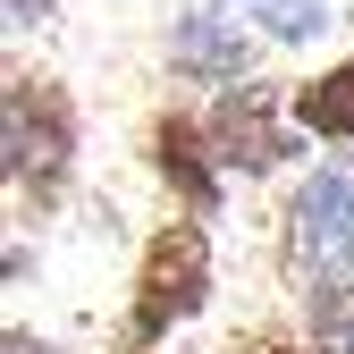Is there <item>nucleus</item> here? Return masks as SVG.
I'll use <instances>...</instances> for the list:
<instances>
[{
    "mask_svg": "<svg viewBox=\"0 0 354 354\" xmlns=\"http://www.w3.org/2000/svg\"><path fill=\"white\" fill-rule=\"evenodd\" d=\"M0 169H9V194L51 211L76 177V102L59 76L17 68L9 93H0Z\"/></svg>",
    "mask_w": 354,
    "mask_h": 354,
    "instance_id": "1",
    "label": "nucleus"
},
{
    "mask_svg": "<svg viewBox=\"0 0 354 354\" xmlns=\"http://www.w3.org/2000/svg\"><path fill=\"white\" fill-rule=\"evenodd\" d=\"M211 228L203 219H169L152 228L144 261H136V287H127V321H118V354H152L169 329H186L203 304H211Z\"/></svg>",
    "mask_w": 354,
    "mask_h": 354,
    "instance_id": "2",
    "label": "nucleus"
},
{
    "mask_svg": "<svg viewBox=\"0 0 354 354\" xmlns=\"http://www.w3.org/2000/svg\"><path fill=\"white\" fill-rule=\"evenodd\" d=\"M287 253L321 287H354V152L287 194Z\"/></svg>",
    "mask_w": 354,
    "mask_h": 354,
    "instance_id": "3",
    "label": "nucleus"
},
{
    "mask_svg": "<svg viewBox=\"0 0 354 354\" xmlns=\"http://www.w3.org/2000/svg\"><path fill=\"white\" fill-rule=\"evenodd\" d=\"M211 144H219V169H245V177H261V169H287L295 152H304V127H295V93H279V84H228V93L211 102Z\"/></svg>",
    "mask_w": 354,
    "mask_h": 354,
    "instance_id": "4",
    "label": "nucleus"
},
{
    "mask_svg": "<svg viewBox=\"0 0 354 354\" xmlns=\"http://www.w3.org/2000/svg\"><path fill=\"white\" fill-rule=\"evenodd\" d=\"M144 169L186 203V219H211L219 211V144H211V127L194 110H160L144 127Z\"/></svg>",
    "mask_w": 354,
    "mask_h": 354,
    "instance_id": "5",
    "label": "nucleus"
},
{
    "mask_svg": "<svg viewBox=\"0 0 354 354\" xmlns=\"http://www.w3.org/2000/svg\"><path fill=\"white\" fill-rule=\"evenodd\" d=\"M169 68L186 76V84H245V26L236 17H219V9H194V17H177L169 34Z\"/></svg>",
    "mask_w": 354,
    "mask_h": 354,
    "instance_id": "6",
    "label": "nucleus"
},
{
    "mask_svg": "<svg viewBox=\"0 0 354 354\" xmlns=\"http://www.w3.org/2000/svg\"><path fill=\"white\" fill-rule=\"evenodd\" d=\"M287 93H295V127H304L313 144H354V59L287 84Z\"/></svg>",
    "mask_w": 354,
    "mask_h": 354,
    "instance_id": "7",
    "label": "nucleus"
},
{
    "mask_svg": "<svg viewBox=\"0 0 354 354\" xmlns=\"http://www.w3.org/2000/svg\"><path fill=\"white\" fill-rule=\"evenodd\" d=\"M236 17H261L270 42H321L329 34V0H236Z\"/></svg>",
    "mask_w": 354,
    "mask_h": 354,
    "instance_id": "8",
    "label": "nucleus"
},
{
    "mask_svg": "<svg viewBox=\"0 0 354 354\" xmlns=\"http://www.w3.org/2000/svg\"><path fill=\"white\" fill-rule=\"evenodd\" d=\"M313 337L321 354H354V287H313Z\"/></svg>",
    "mask_w": 354,
    "mask_h": 354,
    "instance_id": "9",
    "label": "nucleus"
},
{
    "mask_svg": "<svg viewBox=\"0 0 354 354\" xmlns=\"http://www.w3.org/2000/svg\"><path fill=\"white\" fill-rule=\"evenodd\" d=\"M228 354H304V346H287V337H236ZM313 354H321V346H313Z\"/></svg>",
    "mask_w": 354,
    "mask_h": 354,
    "instance_id": "10",
    "label": "nucleus"
},
{
    "mask_svg": "<svg viewBox=\"0 0 354 354\" xmlns=\"http://www.w3.org/2000/svg\"><path fill=\"white\" fill-rule=\"evenodd\" d=\"M0 354H51V346H42V337H26V329H9V346H0Z\"/></svg>",
    "mask_w": 354,
    "mask_h": 354,
    "instance_id": "11",
    "label": "nucleus"
}]
</instances>
